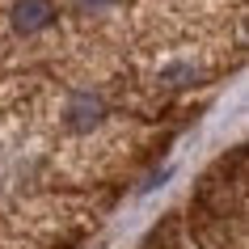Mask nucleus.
<instances>
[{
    "label": "nucleus",
    "instance_id": "obj_1",
    "mask_svg": "<svg viewBox=\"0 0 249 249\" xmlns=\"http://www.w3.org/2000/svg\"><path fill=\"white\" fill-rule=\"evenodd\" d=\"M55 21V4L51 0H17L13 9H9V26L17 34H42V30Z\"/></svg>",
    "mask_w": 249,
    "mask_h": 249
},
{
    "label": "nucleus",
    "instance_id": "obj_3",
    "mask_svg": "<svg viewBox=\"0 0 249 249\" xmlns=\"http://www.w3.org/2000/svg\"><path fill=\"white\" fill-rule=\"evenodd\" d=\"M160 80H165V85H173V89H182V85H195L198 72H195L190 64H173V68H165V72H160Z\"/></svg>",
    "mask_w": 249,
    "mask_h": 249
},
{
    "label": "nucleus",
    "instance_id": "obj_2",
    "mask_svg": "<svg viewBox=\"0 0 249 249\" xmlns=\"http://www.w3.org/2000/svg\"><path fill=\"white\" fill-rule=\"evenodd\" d=\"M106 118V102L97 97V93H72L68 97V106H64V123L72 127V131H93L97 123Z\"/></svg>",
    "mask_w": 249,
    "mask_h": 249
},
{
    "label": "nucleus",
    "instance_id": "obj_4",
    "mask_svg": "<svg viewBox=\"0 0 249 249\" xmlns=\"http://www.w3.org/2000/svg\"><path fill=\"white\" fill-rule=\"evenodd\" d=\"M80 13H102V9H114V4H123V0H72Z\"/></svg>",
    "mask_w": 249,
    "mask_h": 249
}]
</instances>
